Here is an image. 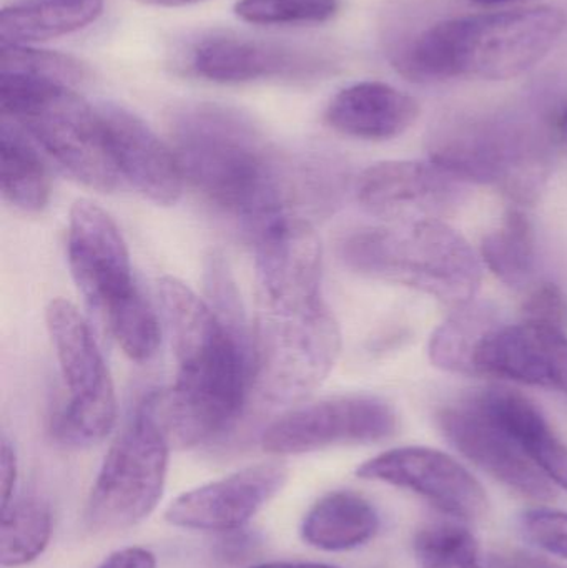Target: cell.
I'll return each mask as SVG.
<instances>
[{"mask_svg": "<svg viewBox=\"0 0 567 568\" xmlns=\"http://www.w3.org/2000/svg\"><path fill=\"white\" fill-rule=\"evenodd\" d=\"M97 568H156V557L143 547H125L110 554Z\"/></svg>", "mask_w": 567, "mask_h": 568, "instance_id": "e575fe53", "label": "cell"}, {"mask_svg": "<svg viewBox=\"0 0 567 568\" xmlns=\"http://www.w3.org/2000/svg\"><path fill=\"white\" fill-rule=\"evenodd\" d=\"M318 50L240 36L205 37L193 45L189 69L200 79L223 85L259 80L318 79L332 70Z\"/></svg>", "mask_w": 567, "mask_h": 568, "instance_id": "4fadbf2b", "label": "cell"}, {"mask_svg": "<svg viewBox=\"0 0 567 568\" xmlns=\"http://www.w3.org/2000/svg\"><path fill=\"white\" fill-rule=\"evenodd\" d=\"M342 353L338 323L323 297L259 304L253 336V389L266 403L293 404L332 373Z\"/></svg>", "mask_w": 567, "mask_h": 568, "instance_id": "8992f818", "label": "cell"}, {"mask_svg": "<svg viewBox=\"0 0 567 568\" xmlns=\"http://www.w3.org/2000/svg\"><path fill=\"white\" fill-rule=\"evenodd\" d=\"M356 476L409 490L455 519L476 520L488 513V496L479 480L442 450L418 446L386 450L363 463Z\"/></svg>", "mask_w": 567, "mask_h": 568, "instance_id": "7c38bea8", "label": "cell"}, {"mask_svg": "<svg viewBox=\"0 0 567 568\" xmlns=\"http://www.w3.org/2000/svg\"><path fill=\"white\" fill-rule=\"evenodd\" d=\"M340 12V0H239L235 13L253 26L323 23Z\"/></svg>", "mask_w": 567, "mask_h": 568, "instance_id": "4dcf8cb0", "label": "cell"}, {"mask_svg": "<svg viewBox=\"0 0 567 568\" xmlns=\"http://www.w3.org/2000/svg\"><path fill=\"white\" fill-rule=\"evenodd\" d=\"M526 562H528L529 568H565L558 566L556 562H551V560L543 559V557L538 556H525Z\"/></svg>", "mask_w": 567, "mask_h": 568, "instance_id": "60d3db41", "label": "cell"}, {"mask_svg": "<svg viewBox=\"0 0 567 568\" xmlns=\"http://www.w3.org/2000/svg\"><path fill=\"white\" fill-rule=\"evenodd\" d=\"M0 72L23 73L75 87L89 75L85 63L67 53L30 45H0Z\"/></svg>", "mask_w": 567, "mask_h": 568, "instance_id": "f546056e", "label": "cell"}, {"mask_svg": "<svg viewBox=\"0 0 567 568\" xmlns=\"http://www.w3.org/2000/svg\"><path fill=\"white\" fill-rule=\"evenodd\" d=\"M419 568H483L475 536L458 523H432L416 532Z\"/></svg>", "mask_w": 567, "mask_h": 568, "instance_id": "83f0119b", "label": "cell"}, {"mask_svg": "<svg viewBox=\"0 0 567 568\" xmlns=\"http://www.w3.org/2000/svg\"><path fill=\"white\" fill-rule=\"evenodd\" d=\"M0 110L73 179L97 192L115 189L120 175L102 116L73 87L0 72Z\"/></svg>", "mask_w": 567, "mask_h": 568, "instance_id": "5b68a950", "label": "cell"}, {"mask_svg": "<svg viewBox=\"0 0 567 568\" xmlns=\"http://www.w3.org/2000/svg\"><path fill=\"white\" fill-rule=\"evenodd\" d=\"M286 480L288 467L280 460L255 464L183 493L166 507L165 520L179 529L235 532L282 493Z\"/></svg>", "mask_w": 567, "mask_h": 568, "instance_id": "2e32d148", "label": "cell"}, {"mask_svg": "<svg viewBox=\"0 0 567 568\" xmlns=\"http://www.w3.org/2000/svg\"><path fill=\"white\" fill-rule=\"evenodd\" d=\"M373 504L352 490H335L316 500L303 517V542L325 552H346L368 544L378 534Z\"/></svg>", "mask_w": 567, "mask_h": 568, "instance_id": "7402d4cb", "label": "cell"}, {"mask_svg": "<svg viewBox=\"0 0 567 568\" xmlns=\"http://www.w3.org/2000/svg\"><path fill=\"white\" fill-rule=\"evenodd\" d=\"M519 527L525 539L533 546L567 560V513L536 507L523 514Z\"/></svg>", "mask_w": 567, "mask_h": 568, "instance_id": "1f68e13d", "label": "cell"}, {"mask_svg": "<svg viewBox=\"0 0 567 568\" xmlns=\"http://www.w3.org/2000/svg\"><path fill=\"white\" fill-rule=\"evenodd\" d=\"M17 476H19V464H17L16 449L3 437L2 444H0V494H2L0 509L12 503Z\"/></svg>", "mask_w": 567, "mask_h": 568, "instance_id": "836d02e7", "label": "cell"}, {"mask_svg": "<svg viewBox=\"0 0 567 568\" xmlns=\"http://www.w3.org/2000/svg\"><path fill=\"white\" fill-rule=\"evenodd\" d=\"M472 400L518 443L556 486L567 493V446L531 399L518 390L493 386L473 394Z\"/></svg>", "mask_w": 567, "mask_h": 568, "instance_id": "44dd1931", "label": "cell"}, {"mask_svg": "<svg viewBox=\"0 0 567 568\" xmlns=\"http://www.w3.org/2000/svg\"><path fill=\"white\" fill-rule=\"evenodd\" d=\"M556 133H558L559 142L567 149V103L563 106L558 120H556Z\"/></svg>", "mask_w": 567, "mask_h": 568, "instance_id": "ab89813d", "label": "cell"}, {"mask_svg": "<svg viewBox=\"0 0 567 568\" xmlns=\"http://www.w3.org/2000/svg\"><path fill=\"white\" fill-rule=\"evenodd\" d=\"M105 324L120 349L136 363L149 361L159 349V317L142 293L130 297L110 313Z\"/></svg>", "mask_w": 567, "mask_h": 568, "instance_id": "f1b7e54d", "label": "cell"}, {"mask_svg": "<svg viewBox=\"0 0 567 568\" xmlns=\"http://www.w3.org/2000/svg\"><path fill=\"white\" fill-rule=\"evenodd\" d=\"M566 23L553 6L456 17L396 47L392 62L412 82L516 79L551 52Z\"/></svg>", "mask_w": 567, "mask_h": 568, "instance_id": "3957f363", "label": "cell"}, {"mask_svg": "<svg viewBox=\"0 0 567 568\" xmlns=\"http://www.w3.org/2000/svg\"><path fill=\"white\" fill-rule=\"evenodd\" d=\"M523 320L548 324L567 333V297L555 283L533 287L523 303Z\"/></svg>", "mask_w": 567, "mask_h": 568, "instance_id": "d6a6232c", "label": "cell"}, {"mask_svg": "<svg viewBox=\"0 0 567 568\" xmlns=\"http://www.w3.org/2000/svg\"><path fill=\"white\" fill-rule=\"evenodd\" d=\"M418 100L385 82H360L340 90L326 106L333 130L360 140H392L418 120Z\"/></svg>", "mask_w": 567, "mask_h": 568, "instance_id": "ffe728a7", "label": "cell"}, {"mask_svg": "<svg viewBox=\"0 0 567 568\" xmlns=\"http://www.w3.org/2000/svg\"><path fill=\"white\" fill-rule=\"evenodd\" d=\"M172 132L185 180L250 239L293 215V169L245 113L195 103L176 113Z\"/></svg>", "mask_w": 567, "mask_h": 568, "instance_id": "7a4b0ae2", "label": "cell"}, {"mask_svg": "<svg viewBox=\"0 0 567 568\" xmlns=\"http://www.w3.org/2000/svg\"><path fill=\"white\" fill-rule=\"evenodd\" d=\"M465 183L428 160H389L360 175L356 195L363 209L389 223L442 220L462 205Z\"/></svg>", "mask_w": 567, "mask_h": 568, "instance_id": "5bb4252c", "label": "cell"}, {"mask_svg": "<svg viewBox=\"0 0 567 568\" xmlns=\"http://www.w3.org/2000/svg\"><path fill=\"white\" fill-rule=\"evenodd\" d=\"M436 420L443 436L459 454L503 486L538 503L555 499L556 484L472 397L443 407Z\"/></svg>", "mask_w": 567, "mask_h": 568, "instance_id": "9a60e30c", "label": "cell"}, {"mask_svg": "<svg viewBox=\"0 0 567 568\" xmlns=\"http://www.w3.org/2000/svg\"><path fill=\"white\" fill-rule=\"evenodd\" d=\"M170 449L143 403L117 436L97 474L85 506L89 529L115 532L143 523L162 500Z\"/></svg>", "mask_w": 567, "mask_h": 568, "instance_id": "ba28073f", "label": "cell"}, {"mask_svg": "<svg viewBox=\"0 0 567 568\" xmlns=\"http://www.w3.org/2000/svg\"><path fill=\"white\" fill-rule=\"evenodd\" d=\"M246 568H338L328 566V564L315 562H269L260 564V566H252Z\"/></svg>", "mask_w": 567, "mask_h": 568, "instance_id": "74e56055", "label": "cell"}, {"mask_svg": "<svg viewBox=\"0 0 567 568\" xmlns=\"http://www.w3.org/2000/svg\"><path fill=\"white\" fill-rule=\"evenodd\" d=\"M473 3L478 6H502V3L516 2V0H472Z\"/></svg>", "mask_w": 567, "mask_h": 568, "instance_id": "b9f144b4", "label": "cell"}, {"mask_svg": "<svg viewBox=\"0 0 567 568\" xmlns=\"http://www.w3.org/2000/svg\"><path fill=\"white\" fill-rule=\"evenodd\" d=\"M67 250L73 282L103 320L140 293L125 240L112 216L97 203H73Z\"/></svg>", "mask_w": 567, "mask_h": 568, "instance_id": "8fae6325", "label": "cell"}, {"mask_svg": "<svg viewBox=\"0 0 567 568\" xmlns=\"http://www.w3.org/2000/svg\"><path fill=\"white\" fill-rule=\"evenodd\" d=\"M47 329L69 390L65 406L53 417V437L67 447L102 443L117 423L112 376L99 344L80 311L67 300L50 301Z\"/></svg>", "mask_w": 567, "mask_h": 568, "instance_id": "9c48e42d", "label": "cell"}, {"mask_svg": "<svg viewBox=\"0 0 567 568\" xmlns=\"http://www.w3.org/2000/svg\"><path fill=\"white\" fill-rule=\"evenodd\" d=\"M222 542L219 546L220 559L226 562H239L243 557L252 552L256 546L255 536L245 532V529L235 530V532L223 534Z\"/></svg>", "mask_w": 567, "mask_h": 568, "instance_id": "d590c367", "label": "cell"}, {"mask_svg": "<svg viewBox=\"0 0 567 568\" xmlns=\"http://www.w3.org/2000/svg\"><path fill=\"white\" fill-rule=\"evenodd\" d=\"M342 258L360 275L412 287L453 307L475 301L483 282L482 258L443 220L360 230L343 242Z\"/></svg>", "mask_w": 567, "mask_h": 568, "instance_id": "277c9868", "label": "cell"}, {"mask_svg": "<svg viewBox=\"0 0 567 568\" xmlns=\"http://www.w3.org/2000/svg\"><path fill=\"white\" fill-rule=\"evenodd\" d=\"M479 256L486 268L508 286L529 283L536 270V236L526 213L508 210L502 226L483 239Z\"/></svg>", "mask_w": 567, "mask_h": 568, "instance_id": "484cf974", "label": "cell"}, {"mask_svg": "<svg viewBox=\"0 0 567 568\" xmlns=\"http://www.w3.org/2000/svg\"><path fill=\"white\" fill-rule=\"evenodd\" d=\"M488 568H529L525 556H505L493 554L488 560Z\"/></svg>", "mask_w": 567, "mask_h": 568, "instance_id": "8d00e7d4", "label": "cell"}, {"mask_svg": "<svg viewBox=\"0 0 567 568\" xmlns=\"http://www.w3.org/2000/svg\"><path fill=\"white\" fill-rule=\"evenodd\" d=\"M143 6L150 7H183L192 3L205 2V0H136Z\"/></svg>", "mask_w": 567, "mask_h": 568, "instance_id": "f35d334b", "label": "cell"}, {"mask_svg": "<svg viewBox=\"0 0 567 568\" xmlns=\"http://www.w3.org/2000/svg\"><path fill=\"white\" fill-rule=\"evenodd\" d=\"M99 112L120 179L156 205H175L185 175L173 146L122 106L103 105Z\"/></svg>", "mask_w": 567, "mask_h": 568, "instance_id": "d6986e66", "label": "cell"}, {"mask_svg": "<svg viewBox=\"0 0 567 568\" xmlns=\"http://www.w3.org/2000/svg\"><path fill=\"white\" fill-rule=\"evenodd\" d=\"M159 300L176 376L145 406L170 447L190 449L235 423L253 387V344L245 329L223 323L212 304L179 278L160 280Z\"/></svg>", "mask_w": 567, "mask_h": 568, "instance_id": "6da1fadb", "label": "cell"}, {"mask_svg": "<svg viewBox=\"0 0 567 568\" xmlns=\"http://www.w3.org/2000/svg\"><path fill=\"white\" fill-rule=\"evenodd\" d=\"M398 429V414L386 400L350 394L283 414L266 427L262 447L270 456H300L345 444L382 443Z\"/></svg>", "mask_w": 567, "mask_h": 568, "instance_id": "30bf717a", "label": "cell"}, {"mask_svg": "<svg viewBox=\"0 0 567 568\" xmlns=\"http://www.w3.org/2000/svg\"><path fill=\"white\" fill-rule=\"evenodd\" d=\"M253 243L259 304L322 297V243L306 220L295 213L283 216Z\"/></svg>", "mask_w": 567, "mask_h": 568, "instance_id": "e0dca14e", "label": "cell"}, {"mask_svg": "<svg viewBox=\"0 0 567 568\" xmlns=\"http://www.w3.org/2000/svg\"><path fill=\"white\" fill-rule=\"evenodd\" d=\"M429 160L462 183L496 186L516 205H533L551 173L548 146L512 122L449 123L436 133Z\"/></svg>", "mask_w": 567, "mask_h": 568, "instance_id": "52a82bcc", "label": "cell"}, {"mask_svg": "<svg viewBox=\"0 0 567 568\" xmlns=\"http://www.w3.org/2000/svg\"><path fill=\"white\" fill-rule=\"evenodd\" d=\"M502 324L488 304L472 303L455 307L429 339V359L439 369L476 376V354L485 337Z\"/></svg>", "mask_w": 567, "mask_h": 568, "instance_id": "d4e9b609", "label": "cell"}, {"mask_svg": "<svg viewBox=\"0 0 567 568\" xmlns=\"http://www.w3.org/2000/svg\"><path fill=\"white\" fill-rule=\"evenodd\" d=\"M52 537V510L42 497H13L0 514V566L19 568L39 559Z\"/></svg>", "mask_w": 567, "mask_h": 568, "instance_id": "4316f807", "label": "cell"}, {"mask_svg": "<svg viewBox=\"0 0 567 568\" xmlns=\"http://www.w3.org/2000/svg\"><path fill=\"white\" fill-rule=\"evenodd\" d=\"M476 376H495L567 396V333L523 320L499 324L479 346Z\"/></svg>", "mask_w": 567, "mask_h": 568, "instance_id": "ac0fdd59", "label": "cell"}, {"mask_svg": "<svg viewBox=\"0 0 567 568\" xmlns=\"http://www.w3.org/2000/svg\"><path fill=\"white\" fill-rule=\"evenodd\" d=\"M0 186L3 196L22 212H42L49 203L45 166L26 132L7 119L0 126Z\"/></svg>", "mask_w": 567, "mask_h": 568, "instance_id": "cb8c5ba5", "label": "cell"}, {"mask_svg": "<svg viewBox=\"0 0 567 568\" xmlns=\"http://www.w3.org/2000/svg\"><path fill=\"white\" fill-rule=\"evenodd\" d=\"M103 0H30L0 13V45H32L95 22Z\"/></svg>", "mask_w": 567, "mask_h": 568, "instance_id": "603a6c76", "label": "cell"}]
</instances>
